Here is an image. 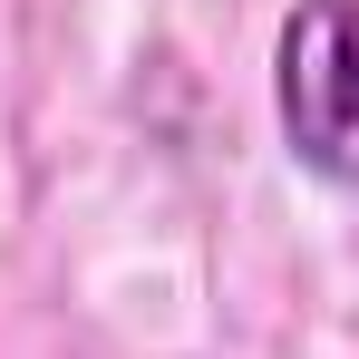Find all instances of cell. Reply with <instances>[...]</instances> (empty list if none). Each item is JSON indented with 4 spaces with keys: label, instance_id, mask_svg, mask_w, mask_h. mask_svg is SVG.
I'll return each mask as SVG.
<instances>
[{
    "label": "cell",
    "instance_id": "obj_1",
    "mask_svg": "<svg viewBox=\"0 0 359 359\" xmlns=\"http://www.w3.org/2000/svg\"><path fill=\"white\" fill-rule=\"evenodd\" d=\"M272 117L320 184H359V0H292L272 39Z\"/></svg>",
    "mask_w": 359,
    "mask_h": 359
}]
</instances>
